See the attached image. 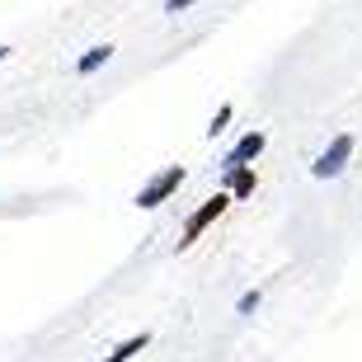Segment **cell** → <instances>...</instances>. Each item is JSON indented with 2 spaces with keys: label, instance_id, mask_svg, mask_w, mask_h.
<instances>
[{
  "label": "cell",
  "instance_id": "6da1fadb",
  "mask_svg": "<svg viewBox=\"0 0 362 362\" xmlns=\"http://www.w3.org/2000/svg\"><path fill=\"white\" fill-rule=\"evenodd\" d=\"M226 207H230L226 193H212V198H207V202L198 207V212H193V216L184 221V230H179V250H193V245L202 240V230L212 226V221H221V216H226Z\"/></svg>",
  "mask_w": 362,
  "mask_h": 362
},
{
  "label": "cell",
  "instance_id": "7a4b0ae2",
  "mask_svg": "<svg viewBox=\"0 0 362 362\" xmlns=\"http://www.w3.org/2000/svg\"><path fill=\"white\" fill-rule=\"evenodd\" d=\"M184 179H188V170H184V165H165L160 175H156L146 188H141V193H136V207H146V212H151V207L170 202V198L179 193V188H184Z\"/></svg>",
  "mask_w": 362,
  "mask_h": 362
},
{
  "label": "cell",
  "instance_id": "3957f363",
  "mask_svg": "<svg viewBox=\"0 0 362 362\" xmlns=\"http://www.w3.org/2000/svg\"><path fill=\"white\" fill-rule=\"evenodd\" d=\"M349 156H353V136H349V132H339L334 141L320 151V160L310 165V175H315V179H334V175H344V170H349Z\"/></svg>",
  "mask_w": 362,
  "mask_h": 362
},
{
  "label": "cell",
  "instance_id": "277c9868",
  "mask_svg": "<svg viewBox=\"0 0 362 362\" xmlns=\"http://www.w3.org/2000/svg\"><path fill=\"white\" fill-rule=\"evenodd\" d=\"M264 146H269V132H259V127H255V132H245L240 141L226 151V160H221V165H226V170H235V165H255L259 156H264Z\"/></svg>",
  "mask_w": 362,
  "mask_h": 362
},
{
  "label": "cell",
  "instance_id": "5b68a950",
  "mask_svg": "<svg viewBox=\"0 0 362 362\" xmlns=\"http://www.w3.org/2000/svg\"><path fill=\"white\" fill-rule=\"evenodd\" d=\"M255 188H259V170L255 165H235V170H226V198H255Z\"/></svg>",
  "mask_w": 362,
  "mask_h": 362
},
{
  "label": "cell",
  "instance_id": "8992f818",
  "mask_svg": "<svg viewBox=\"0 0 362 362\" xmlns=\"http://www.w3.org/2000/svg\"><path fill=\"white\" fill-rule=\"evenodd\" d=\"M146 344H151V334H146V329H141V334H132V339H122V344H118V349H113V353H104V362H132L136 353L146 349Z\"/></svg>",
  "mask_w": 362,
  "mask_h": 362
},
{
  "label": "cell",
  "instance_id": "52a82bcc",
  "mask_svg": "<svg viewBox=\"0 0 362 362\" xmlns=\"http://www.w3.org/2000/svg\"><path fill=\"white\" fill-rule=\"evenodd\" d=\"M108 62H113V47H108V42H104V47H90V52L76 62V76H94V71L108 66Z\"/></svg>",
  "mask_w": 362,
  "mask_h": 362
},
{
  "label": "cell",
  "instance_id": "ba28073f",
  "mask_svg": "<svg viewBox=\"0 0 362 362\" xmlns=\"http://www.w3.org/2000/svg\"><path fill=\"white\" fill-rule=\"evenodd\" d=\"M230 113H235V108H230V104H221V108H216V118L207 122V136H212V141H216V136H221V132H226V122H230Z\"/></svg>",
  "mask_w": 362,
  "mask_h": 362
},
{
  "label": "cell",
  "instance_id": "9c48e42d",
  "mask_svg": "<svg viewBox=\"0 0 362 362\" xmlns=\"http://www.w3.org/2000/svg\"><path fill=\"white\" fill-rule=\"evenodd\" d=\"M259 296H264V292H259V287H255V292H245L240 301H235V310H240V315H255V306H259Z\"/></svg>",
  "mask_w": 362,
  "mask_h": 362
},
{
  "label": "cell",
  "instance_id": "30bf717a",
  "mask_svg": "<svg viewBox=\"0 0 362 362\" xmlns=\"http://www.w3.org/2000/svg\"><path fill=\"white\" fill-rule=\"evenodd\" d=\"M188 5H198V0H165V14H179V10H188Z\"/></svg>",
  "mask_w": 362,
  "mask_h": 362
},
{
  "label": "cell",
  "instance_id": "8fae6325",
  "mask_svg": "<svg viewBox=\"0 0 362 362\" xmlns=\"http://www.w3.org/2000/svg\"><path fill=\"white\" fill-rule=\"evenodd\" d=\"M5 57H10V47H0V62H5Z\"/></svg>",
  "mask_w": 362,
  "mask_h": 362
}]
</instances>
